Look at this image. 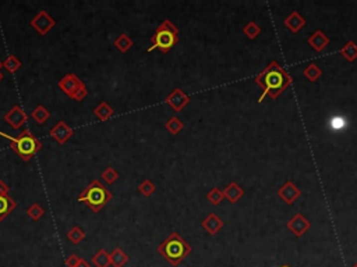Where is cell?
I'll return each mask as SVG.
<instances>
[{"label": "cell", "instance_id": "obj_1", "mask_svg": "<svg viewBox=\"0 0 357 267\" xmlns=\"http://www.w3.org/2000/svg\"><path fill=\"white\" fill-rule=\"evenodd\" d=\"M254 81L262 89V93L258 98V103H262L266 96L276 99L293 82L292 77L278 62H271L254 78Z\"/></svg>", "mask_w": 357, "mask_h": 267}, {"label": "cell", "instance_id": "obj_2", "mask_svg": "<svg viewBox=\"0 0 357 267\" xmlns=\"http://www.w3.org/2000/svg\"><path fill=\"white\" fill-rule=\"evenodd\" d=\"M191 251H193L191 245L187 241H184L177 232L169 234L168 238L165 239L156 249V252L172 266H179L191 253Z\"/></svg>", "mask_w": 357, "mask_h": 267}, {"label": "cell", "instance_id": "obj_3", "mask_svg": "<svg viewBox=\"0 0 357 267\" xmlns=\"http://www.w3.org/2000/svg\"><path fill=\"white\" fill-rule=\"evenodd\" d=\"M0 136L10 142V148L13 149L24 162L31 160L42 149V142L35 138L28 130H24L18 136H10L8 134L0 131Z\"/></svg>", "mask_w": 357, "mask_h": 267}, {"label": "cell", "instance_id": "obj_4", "mask_svg": "<svg viewBox=\"0 0 357 267\" xmlns=\"http://www.w3.org/2000/svg\"><path fill=\"white\" fill-rule=\"evenodd\" d=\"M112 192L106 190V187L99 180H94L80 195L78 202L85 203L94 213L101 211L106 204L112 200Z\"/></svg>", "mask_w": 357, "mask_h": 267}, {"label": "cell", "instance_id": "obj_5", "mask_svg": "<svg viewBox=\"0 0 357 267\" xmlns=\"http://www.w3.org/2000/svg\"><path fill=\"white\" fill-rule=\"evenodd\" d=\"M151 41L152 45L147 49L148 53L155 49H159L162 53H168L179 42V28L170 20H165L151 36Z\"/></svg>", "mask_w": 357, "mask_h": 267}, {"label": "cell", "instance_id": "obj_6", "mask_svg": "<svg viewBox=\"0 0 357 267\" xmlns=\"http://www.w3.org/2000/svg\"><path fill=\"white\" fill-rule=\"evenodd\" d=\"M31 27L35 29L36 32L39 34V35H46L48 32H49L50 29L55 28L56 27V21H55V18H52L45 10H41L38 14L31 20Z\"/></svg>", "mask_w": 357, "mask_h": 267}, {"label": "cell", "instance_id": "obj_7", "mask_svg": "<svg viewBox=\"0 0 357 267\" xmlns=\"http://www.w3.org/2000/svg\"><path fill=\"white\" fill-rule=\"evenodd\" d=\"M3 120H4L13 130H18V128H21V127L28 121V114L22 110L21 106L15 105L4 114Z\"/></svg>", "mask_w": 357, "mask_h": 267}, {"label": "cell", "instance_id": "obj_8", "mask_svg": "<svg viewBox=\"0 0 357 267\" xmlns=\"http://www.w3.org/2000/svg\"><path fill=\"white\" fill-rule=\"evenodd\" d=\"M165 103L173 110V112L176 113H179V112H182L183 109L186 107V106L189 105L190 103V96H187L184 92L180 89V88H176V89H173V92L169 95V96H166V99H165Z\"/></svg>", "mask_w": 357, "mask_h": 267}, {"label": "cell", "instance_id": "obj_9", "mask_svg": "<svg viewBox=\"0 0 357 267\" xmlns=\"http://www.w3.org/2000/svg\"><path fill=\"white\" fill-rule=\"evenodd\" d=\"M310 221H308L307 218L304 217L301 213H296L293 217L290 218L289 221H287V230H290L292 234H294V237H301V235H304L307 230L310 228Z\"/></svg>", "mask_w": 357, "mask_h": 267}, {"label": "cell", "instance_id": "obj_10", "mask_svg": "<svg viewBox=\"0 0 357 267\" xmlns=\"http://www.w3.org/2000/svg\"><path fill=\"white\" fill-rule=\"evenodd\" d=\"M49 135L59 145H64L73 136V128H70L67 126V123L62 120V121H57L56 126L50 130Z\"/></svg>", "mask_w": 357, "mask_h": 267}, {"label": "cell", "instance_id": "obj_11", "mask_svg": "<svg viewBox=\"0 0 357 267\" xmlns=\"http://www.w3.org/2000/svg\"><path fill=\"white\" fill-rule=\"evenodd\" d=\"M301 195V191L294 185L292 181H286L278 191V197L286 204H292L296 202Z\"/></svg>", "mask_w": 357, "mask_h": 267}, {"label": "cell", "instance_id": "obj_12", "mask_svg": "<svg viewBox=\"0 0 357 267\" xmlns=\"http://www.w3.org/2000/svg\"><path fill=\"white\" fill-rule=\"evenodd\" d=\"M203 228L205 231L208 232L210 235H217L218 232L224 228V220L221 217H218L215 213H210L207 218H204V221L201 223Z\"/></svg>", "mask_w": 357, "mask_h": 267}, {"label": "cell", "instance_id": "obj_13", "mask_svg": "<svg viewBox=\"0 0 357 267\" xmlns=\"http://www.w3.org/2000/svg\"><path fill=\"white\" fill-rule=\"evenodd\" d=\"M81 84H84V82H83L76 74H67V75H64V77L62 78V81L59 82V88H60L67 96H71Z\"/></svg>", "mask_w": 357, "mask_h": 267}, {"label": "cell", "instance_id": "obj_14", "mask_svg": "<svg viewBox=\"0 0 357 267\" xmlns=\"http://www.w3.org/2000/svg\"><path fill=\"white\" fill-rule=\"evenodd\" d=\"M283 24H285V27H286L292 34H297L299 31H301V28L306 27L307 22L304 20V17H301V15L299 14V11H293V13L283 21Z\"/></svg>", "mask_w": 357, "mask_h": 267}, {"label": "cell", "instance_id": "obj_15", "mask_svg": "<svg viewBox=\"0 0 357 267\" xmlns=\"http://www.w3.org/2000/svg\"><path fill=\"white\" fill-rule=\"evenodd\" d=\"M308 45L315 52H322L329 45V38L327 36V34H324V31L318 29V31H315L314 34L308 38Z\"/></svg>", "mask_w": 357, "mask_h": 267}, {"label": "cell", "instance_id": "obj_16", "mask_svg": "<svg viewBox=\"0 0 357 267\" xmlns=\"http://www.w3.org/2000/svg\"><path fill=\"white\" fill-rule=\"evenodd\" d=\"M224 195L231 203H236V202H238V200L243 198L244 191H243V188H241L238 183L233 181V183H231L226 188H225Z\"/></svg>", "mask_w": 357, "mask_h": 267}, {"label": "cell", "instance_id": "obj_17", "mask_svg": "<svg viewBox=\"0 0 357 267\" xmlns=\"http://www.w3.org/2000/svg\"><path fill=\"white\" fill-rule=\"evenodd\" d=\"M15 206H17L15 200H13L8 195H0V223L14 210Z\"/></svg>", "mask_w": 357, "mask_h": 267}, {"label": "cell", "instance_id": "obj_18", "mask_svg": "<svg viewBox=\"0 0 357 267\" xmlns=\"http://www.w3.org/2000/svg\"><path fill=\"white\" fill-rule=\"evenodd\" d=\"M127 262H128V255L121 248H116L111 252V266L124 267Z\"/></svg>", "mask_w": 357, "mask_h": 267}, {"label": "cell", "instance_id": "obj_19", "mask_svg": "<svg viewBox=\"0 0 357 267\" xmlns=\"http://www.w3.org/2000/svg\"><path fill=\"white\" fill-rule=\"evenodd\" d=\"M94 114H95L101 121H106V120L112 119L113 116H115V110H113L112 107L108 105L106 102H101V103L95 107Z\"/></svg>", "mask_w": 357, "mask_h": 267}, {"label": "cell", "instance_id": "obj_20", "mask_svg": "<svg viewBox=\"0 0 357 267\" xmlns=\"http://www.w3.org/2000/svg\"><path fill=\"white\" fill-rule=\"evenodd\" d=\"M92 265L95 267H109L111 266V253L105 249H99L98 252L92 256Z\"/></svg>", "mask_w": 357, "mask_h": 267}, {"label": "cell", "instance_id": "obj_21", "mask_svg": "<svg viewBox=\"0 0 357 267\" xmlns=\"http://www.w3.org/2000/svg\"><path fill=\"white\" fill-rule=\"evenodd\" d=\"M341 55L343 56V59L346 62H355L357 59V45L353 41H349V42L345 43L342 49H341Z\"/></svg>", "mask_w": 357, "mask_h": 267}, {"label": "cell", "instance_id": "obj_22", "mask_svg": "<svg viewBox=\"0 0 357 267\" xmlns=\"http://www.w3.org/2000/svg\"><path fill=\"white\" fill-rule=\"evenodd\" d=\"M31 117L35 120L38 124H45L46 120L50 117V112L45 106L39 105L36 106L35 109H34V112L31 113Z\"/></svg>", "mask_w": 357, "mask_h": 267}, {"label": "cell", "instance_id": "obj_23", "mask_svg": "<svg viewBox=\"0 0 357 267\" xmlns=\"http://www.w3.org/2000/svg\"><path fill=\"white\" fill-rule=\"evenodd\" d=\"M134 42L131 41V38L127 35V34H120V36L115 41V46L116 49H119L121 53H126L128 50L133 48Z\"/></svg>", "mask_w": 357, "mask_h": 267}, {"label": "cell", "instance_id": "obj_24", "mask_svg": "<svg viewBox=\"0 0 357 267\" xmlns=\"http://www.w3.org/2000/svg\"><path fill=\"white\" fill-rule=\"evenodd\" d=\"M321 74H322L321 68H320L315 63L308 64L307 67L304 68V71H303V75L307 78L310 82H315L318 78L321 77Z\"/></svg>", "mask_w": 357, "mask_h": 267}, {"label": "cell", "instance_id": "obj_25", "mask_svg": "<svg viewBox=\"0 0 357 267\" xmlns=\"http://www.w3.org/2000/svg\"><path fill=\"white\" fill-rule=\"evenodd\" d=\"M165 128H166V131H168L169 134L177 135V134L180 133L183 128H184V123H183L179 117H170V119L168 120V123L165 124Z\"/></svg>", "mask_w": 357, "mask_h": 267}, {"label": "cell", "instance_id": "obj_26", "mask_svg": "<svg viewBox=\"0 0 357 267\" xmlns=\"http://www.w3.org/2000/svg\"><path fill=\"white\" fill-rule=\"evenodd\" d=\"M21 62H20V59L14 55H11V56H8L4 62H3V67L8 71V72H11V74H14L17 72V70H20L21 68Z\"/></svg>", "mask_w": 357, "mask_h": 267}, {"label": "cell", "instance_id": "obj_27", "mask_svg": "<svg viewBox=\"0 0 357 267\" xmlns=\"http://www.w3.org/2000/svg\"><path fill=\"white\" fill-rule=\"evenodd\" d=\"M84 238H85V232L83 231L78 225H74L70 231L67 232V239L70 241L71 244H74V245L80 244Z\"/></svg>", "mask_w": 357, "mask_h": 267}, {"label": "cell", "instance_id": "obj_28", "mask_svg": "<svg viewBox=\"0 0 357 267\" xmlns=\"http://www.w3.org/2000/svg\"><path fill=\"white\" fill-rule=\"evenodd\" d=\"M27 216H28L32 221H38L39 218H42L45 216V209H43L41 204L32 203L27 209Z\"/></svg>", "mask_w": 357, "mask_h": 267}, {"label": "cell", "instance_id": "obj_29", "mask_svg": "<svg viewBox=\"0 0 357 267\" xmlns=\"http://www.w3.org/2000/svg\"><path fill=\"white\" fill-rule=\"evenodd\" d=\"M138 191H140V194H142L144 197H151L152 194H155V191H156V187H155V184L151 181V180H142L140 184H138Z\"/></svg>", "mask_w": 357, "mask_h": 267}, {"label": "cell", "instance_id": "obj_30", "mask_svg": "<svg viewBox=\"0 0 357 267\" xmlns=\"http://www.w3.org/2000/svg\"><path fill=\"white\" fill-rule=\"evenodd\" d=\"M243 32H244V35L247 36L248 39H255V38L261 34V28H259V25L257 22L250 21L245 25L244 28H243Z\"/></svg>", "mask_w": 357, "mask_h": 267}, {"label": "cell", "instance_id": "obj_31", "mask_svg": "<svg viewBox=\"0 0 357 267\" xmlns=\"http://www.w3.org/2000/svg\"><path fill=\"white\" fill-rule=\"evenodd\" d=\"M224 191H221L219 188H212V190L207 194V199L210 200L211 204H214V206H218V204L221 203L222 200H224Z\"/></svg>", "mask_w": 357, "mask_h": 267}, {"label": "cell", "instance_id": "obj_32", "mask_svg": "<svg viewBox=\"0 0 357 267\" xmlns=\"http://www.w3.org/2000/svg\"><path fill=\"white\" fill-rule=\"evenodd\" d=\"M102 178H104V181H105L108 185H112L118 181V178H119V173L116 171V170L113 169V167H108V169L102 173Z\"/></svg>", "mask_w": 357, "mask_h": 267}, {"label": "cell", "instance_id": "obj_33", "mask_svg": "<svg viewBox=\"0 0 357 267\" xmlns=\"http://www.w3.org/2000/svg\"><path fill=\"white\" fill-rule=\"evenodd\" d=\"M87 95H88V89H87V86H85L84 84H81L80 86H78L77 89H76V92L71 95L70 98L73 99V100L81 102V100H84V99L87 98Z\"/></svg>", "mask_w": 357, "mask_h": 267}, {"label": "cell", "instance_id": "obj_34", "mask_svg": "<svg viewBox=\"0 0 357 267\" xmlns=\"http://www.w3.org/2000/svg\"><path fill=\"white\" fill-rule=\"evenodd\" d=\"M80 259H81L80 256H77V255H74V253H73V255H70V256H69V258L66 259V266H67V267H76L78 265V262H80Z\"/></svg>", "mask_w": 357, "mask_h": 267}, {"label": "cell", "instance_id": "obj_35", "mask_svg": "<svg viewBox=\"0 0 357 267\" xmlns=\"http://www.w3.org/2000/svg\"><path fill=\"white\" fill-rule=\"evenodd\" d=\"M334 128L335 130H339V128H343L345 127V120H342L341 117H335V120H334Z\"/></svg>", "mask_w": 357, "mask_h": 267}, {"label": "cell", "instance_id": "obj_36", "mask_svg": "<svg viewBox=\"0 0 357 267\" xmlns=\"http://www.w3.org/2000/svg\"><path fill=\"white\" fill-rule=\"evenodd\" d=\"M8 185L3 180H0V195H7L8 194Z\"/></svg>", "mask_w": 357, "mask_h": 267}, {"label": "cell", "instance_id": "obj_37", "mask_svg": "<svg viewBox=\"0 0 357 267\" xmlns=\"http://www.w3.org/2000/svg\"><path fill=\"white\" fill-rule=\"evenodd\" d=\"M76 267H91V265H90L87 260L81 258V259H80V262H78V265Z\"/></svg>", "mask_w": 357, "mask_h": 267}, {"label": "cell", "instance_id": "obj_38", "mask_svg": "<svg viewBox=\"0 0 357 267\" xmlns=\"http://www.w3.org/2000/svg\"><path fill=\"white\" fill-rule=\"evenodd\" d=\"M1 79H3V74L0 72V81H1Z\"/></svg>", "mask_w": 357, "mask_h": 267}, {"label": "cell", "instance_id": "obj_39", "mask_svg": "<svg viewBox=\"0 0 357 267\" xmlns=\"http://www.w3.org/2000/svg\"><path fill=\"white\" fill-rule=\"evenodd\" d=\"M352 267H357V263H355V265H353V266H352Z\"/></svg>", "mask_w": 357, "mask_h": 267}, {"label": "cell", "instance_id": "obj_40", "mask_svg": "<svg viewBox=\"0 0 357 267\" xmlns=\"http://www.w3.org/2000/svg\"><path fill=\"white\" fill-rule=\"evenodd\" d=\"M1 67H3V63H0V68H1Z\"/></svg>", "mask_w": 357, "mask_h": 267}, {"label": "cell", "instance_id": "obj_41", "mask_svg": "<svg viewBox=\"0 0 357 267\" xmlns=\"http://www.w3.org/2000/svg\"><path fill=\"white\" fill-rule=\"evenodd\" d=\"M280 267H290V266H286V265H285V266H280Z\"/></svg>", "mask_w": 357, "mask_h": 267}]
</instances>
